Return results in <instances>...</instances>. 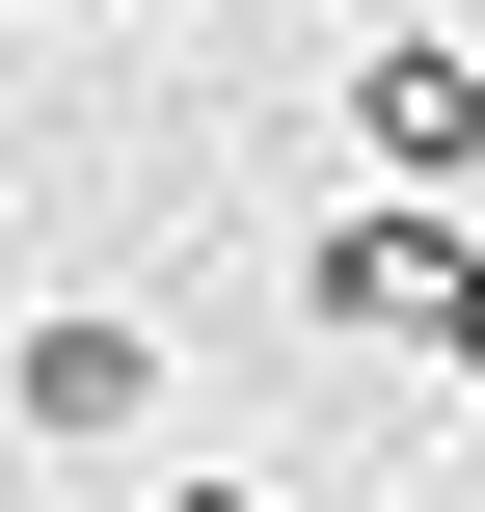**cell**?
I'll return each instance as SVG.
<instances>
[{"label":"cell","mask_w":485,"mask_h":512,"mask_svg":"<svg viewBox=\"0 0 485 512\" xmlns=\"http://www.w3.org/2000/svg\"><path fill=\"white\" fill-rule=\"evenodd\" d=\"M485 243L432 216V189H378V216H324V270H297V324H351V351H459Z\"/></svg>","instance_id":"1"},{"label":"cell","mask_w":485,"mask_h":512,"mask_svg":"<svg viewBox=\"0 0 485 512\" xmlns=\"http://www.w3.org/2000/svg\"><path fill=\"white\" fill-rule=\"evenodd\" d=\"M351 162L432 189V216L485 189V54H459V27H378V54H351Z\"/></svg>","instance_id":"2"},{"label":"cell","mask_w":485,"mask_h":512,"mask_svg":"<svg viewBox=\"0 0 485 512\" xmlns=\"http://www.w3.org/2000/svg\"><path fill=\"white\" fill-rule=\"evenodd\" d=\"M162 405V324H27V432H135Z\"/></svg>","instance_id":"3"},{"label":"cell","mask_w":485,"mask_h":512,"mask_svg":"<svg viewBox=\"0 0 485 512\" xmlns=\"http://www.w3.org/2000/svg\"><path fill=\"white\" fill-rule=\"evenodd\" d=\"M162 512H270V486H162Z\"/></svg>","instance_id":"4"},{"label":"cell","mask_w":485,"mask_h":512,"mask_svg":"<svg viewBox=\"0 0 485 512\" xmlns=\"http://www.w3.org/2000/svg\"><path fill=\"white\" fill-rule=\"evenodd\" d=\"M0 270H27V243H0Z\"/></svg>","instance_id":"5"}]
</instances>
